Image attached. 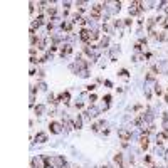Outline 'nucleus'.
I'll list each match as a JSON object with an SVG mask.
<instances>
[{"mask_svg": "<svg viewBox=\"0 0 168 168\" xmlns=\"http://www.w3.org/2000/svg\"><path fill=\"white\" fill-rule=\"evenodd\" d=\"M145 9H146V7H145V2H138V0H136V2H129L128 12H129L131 17H136V15H140Z\"/></svg>", "mask_w": 168, "mask_h": 168, "instance_id": "f257e3e1", "label": "nucleus"}, {"mask_svg": "<svg viewBox=\"0 0 168 168\" xmlns=\"http://www.w3.org/2000/svg\"><path fill=\"white\" fill-rule=\"evenodd\" d=\"M74 20L72 19H62V22H61V25H59V29H61V32H64V34H72V29H74Z\"/></svg>", "mask_w": 168, "mask_h": 168, "instance_id": "f03ea898", "label": "nucleus"}, {"mask_svg": "<svg viewBox=\"0 0 168 168\" xmlns=\"http://www.w3.org/2000/svg\"><path fill=\"white\" fill-rule=\"evenodd\" d=\"M49 131L52 133V135H62L64 131V126H62V121H49Z\"/></svg>", "mask_w": 168, "mask_h": 168, "instance_id": "7ed1b4c3", "label": "nucleus"}, {"mask_svg": "<svg viewBox=\"0 0 168 168\" xmlns=\"http://www.w3.org/2000/svg\"><path fill=\"white\" fill-rule=\"evenodd\" d=\"M30 168H47V166H45L44 158H42V155L32 156V158H30Z\"/></svg>", "mask_w": 168, "mask_h": 168, "instance_id": "20e7f679", "label": "nucleus"}, {"mask_svg": "<svg viewBox=\"0 0 168 168\" xmlns=\"http://www.w3.org/2000/svg\"><path fill=\"white\" fill-rule=\"evenodd\" d=\"M72 47H74L72 44H67V42H64V44L61 45V49H59V56L62 57V59H66L67 56L72 54Z\"/></svg>", "mask_w": 168, "mask_h": 168, "instance_id": "39448f33", "label": "nucleus"}, {"mask_svg": "<svg viewBox=\"0 0 168 168\" xmlns=\"http://www.w3.org/2000/svg\"><path fill=\"white\" fill-rule=\"evenodd\" d=\"M118 136H120V140L121 141H126L128 143L129 140H131V128H120L118 129Z\"/></svg>", "mask_w": 168, "mask_h": 168, "instance_id": "423d86ee", "label": "nucleus"}, {"mask_svg": "<svg viewBox=\"0 0 168 168\" xmlns=\"http://www.w3.org/2000/svg\"><path fill=\"white\" fill-rule=\"evenodd\" d=\"M66 156L64 155H52V166L54 168H62L66 165Z\"/></svg>", "mask_w": 168, "mask_h": 168, "instance_id": "0eeeda50", "label": "nucleus"}, {"mask_svg": "<svg viewBox=\"0 0 168 168\" xmlns=\"http://www.w3.org/2000/svg\"><path fill=\"white\" fill-rule=\"evenodd\" d=\"M57 103H59V104H69L71 103V93L69 91H61V93L57 94Z\"/></svg>", "mask_w": 168, "mask_h": 168, "instance_id": "6e6552de", "label": "nucleus"}, {"mask_svg": "<svg viewBox=\"0 0 168 168\" xmlns=\"http://www.w3.org/2000/svg\"><path fill=\"white\" fill-rule=\"evenodd\" d=\"M47 140H49V136H47V133H45V131H37L36 136H34V141H32V143L44 145V143H47Z\"/></svg>", "mask_w": 168, "mask_h": 168, "instance_id": "1a4fd4ad", "label": "nucleus"}, {"mask_svg": "<svg viewBox=\"0 0 168 168\" xmlns=\"http://www.w3.org/2000/svg\"><path fill=\"white\" fill-rule=\"evenodd\" d=\"M62 126H64V133H71L72 129H76L74 120H71V118H67V116L62 120Z\"/></svg>", "mask_w": 168, "mask_h": 168, "instance_id": "9d476101", "label": "nucleus"}, {"mask_svg": "<svg viewBox=\"0 0 168 168\" xmlns=\"http://www.w3.org/2000/svg\"><path fill=\"white\" fill-rule=\"evenodd\" d=\"M113 162H114V165H116L118 168H128V165L124 163L123 153H116V155H114V158H113Z\"/></svg>", "mask_w": 168, "mask_h": 168, "instance_id": "9b49d317", "label": "nucleus"}, {"mask_svg": "<svg viewBox=\"0 0 168 168\" xmlns=\"http://www.w3.org/2000/svg\"><path fill=\"white\" fill-rule=\"evenodd\" d=\"M140 146L143 151L148 150V146H150V135H140Z\"/></svg>", "mask_w": 168, "mask_h": 168, "instance_id": "f8f14e48", "label": "nucleus"}, {"mask_svg": "<svg viewBox=\"0 0 168 168\" xmlns=\"http://www.w3.org/2000/svg\"><path fill=\"white\" fill-rule=\"evenodd\" d=\"M34 114H36V116H44V114H47V106L45 104H36Z\"/></svg>", "mask_w": 168, "mask_h": 168, "instance_id": "ddd939ff", "label": "nucleus"}, {"mask_svg": "<svg viewBox=\"0 0 168 168\" xmlns=\"http://www.w3.org/2000/svg\"><path fill=\"white\" fill-rule=\"evenodd\" d=\"M86 111H87V113H89V116H91V118H99V114H101V111H103V109H99V108H98V106H94V104H91V106H89V108H87V109H86Z\"/></svg>", "mask_w": 168, "mask_h": 168, "instance_id": "4468645a", "label": "nucleus"}, {"mask_svg": "<svg viewBox=\"0 0 168 168\" xmlns=\"http://www.w3.org/2000/svg\"><path fill=\"white\" fill-rule=\"evenodd\" d=\"M101 30L104 32V36H108V37H111L113 34H114V27H113V24H103V25H101Z\"/></svg>", "mask_w": 168, "mask_h": 168, "instance_id": "2eb2a0df", "label": "nucleus"}, {"mask_svg": "<svg viewBox=\"0 0 168 168\" xmlns=\"http://www.w3.org/2000/svg\"><path fill=\"white\" fill-rule=\"evenodd\" d=\"M168 140V136L165 135V133H156V135H155V143L156 145H160V146H163V143H165V141Z\"/></svg>", "mask_w": 168, "mask_h": 168, "instance_id": "dca6fc26", "label": "nucleus"}, {"mask_svg": "<svg viewBox=\"0 0 168 168\" xmlns=\"http://www.w3.org/2000/svg\"><path fill=\"white\" fill-rule=\"evenodd\" d=\"M118 57H120V45H114V47L109 49V59L118 61Z\"/></svg>", "mask_w": 168, "mask_h": 168, "instance_id": "f3484780", "label": "nucleus"}, {"mask_svg": "<svg viewBox=\"0 0 168 168\" xmlns=\"http://www.w3.org/2000/svg\"><path fill=\"white\" fill-rule=\"evenodd\" d=\"M109 44H111V39L108 36H103L98 45H99V49H109Z\"/></svg>", "mask_w": 168, "mask_h": 168, "instance_id": "a211bd4d", "label": "nucleus"}, {"mask_svg": "<svg viewBox=\"0 0 168 168\" xmlns=\"http://www.w3.org/2000/svg\"><path fill=\"white\" fill-rule=\"evenodd\" d=\"M82 124H84V120H82V114H78V116L74 118V126H76V129H82Z\"/></svg>", "mask_w": 168, "mask_h": 168, "instance_id": "6ab92c4d", "label": "nucleus"}, {"mask_svg": "<svg viewBox=\"0 0 168 168\" xmlns=\"http://www.w3.org/2000/svg\"><path fill=\"white\" fill-rule=\"evenodd\" d=\"M113 27H114V30H121V29H123L124 27V20H123V19H114V20H113Z\"/></svg>", "mask_w": 168, "mask_h": 168, "instance_id": "aec40b11", "label": "nucleus"}, {"mask_svg": "<svg viewBox=\"0 0 168 168\" xmlns=\"http://www.w3.org/2000/svg\"><path fill=\"white\" fill-rule=\"evenodd\" d=\"M78 76H79V78H82V79H87L91 76V72H89V69H81L78 72Z\"/></svg>", "mask_w": 168, "mask_h": 168, "instance_id": "412c9836", "label": "nucleus"}, {"mask_svg": "<svg viewBox=\"0 0 168 168\" xmlns=\"http://www.w3.org/2000/svg\"><path fill=\"white\" fill-rule=\"evenodd\" d=\"M118 76L123 78V79H129V71L128 69H120V71H118Z\"/></svg>", "mask_w": 168, "mask_h": 168, "instance_id": "4be33fe9", "label": "nucleus"}, {"mask_svg": "<svg viewBox=\"0 0 168 168\" xmlns=\"http://www.w3.org/2000/svg\"><path fill=\"white\" fill-rule=\"evenodd\" d=\"M76 7H79V9H86V5H89V2L87 0H78V2H74Z\"/></svg>", "mask_w": 168, "mask_h": 168, "instance_id": "5701e85b", "label": "nucleus"}, {"mask_svg": "<svg viewBox=\"0 0 168 168\" xmlns=\"http://www.w3.org/2000/svg\"><path fill=\"white\" fill-rule=\"evenodd\" d=\"M36 86H37V89L39 91H47V82L45 81H37Z\"/></svg>", "mask_w": 168, "mask_h": 168, "instance_id": "b1692460", "label": "nucleus"}, {"mask_svg": "<svg viewBox=\"0 0 168 168\" xmlns=\"http://www.w3.org/2000/svg\"><path fill=\"white\" fill-rule=\"evenodd\" d=\"M153 91H155V94H156V96H162V94H163V89H162V86H160L158 82H155Z\"/></svg>", "mask_w": 168, "mask_h": 168, "instance_id": "393cba45", "label": "nucleus"}, {"mask_svg": "<svg viewBox=\"0 0 168 168\" xmlns=\"http://www.w3.org/2000/svg\"><path fill=\"white\" fill-rule=\"evenodd\" d=\"M96 87H98V84L96 82H93V84H87L86 86V93H94V91H96Z\"/></svg>", "mask_w": 168, "mask_h": 168, "instance_id": "a878e982", "label": "nucleus"}, {"mask_svg": "<svg viewBox=\"0 0 168 168\" xmlns=\"http://www.w3.org/2000/svg\"><path fill=\"white\" fill-rule=\"evenodd\" d=\"M145 81H146V82H155L156 81L155 74H153V72H148V74L145 76Z\"/></svg>", "mask_w": 168, "mask_h": 168, "instance_id": "bb28decb", "label": "nucleus"}, {"mask_svg": "<svg viewBox=\"0 0 168 168\" xmlns=\"http://www.w3.org/2000/svg\"><path fill=\"white\" fill-rule=\"evenodd\" d=\"M165 151H166V150H163V146H160V145H156L155 155H158V156H163V155H165Z\"/></svg>", "mask_w": 168, "mask_h": 168, "instance_id": "cd10ccee", "label": "nucleus"}, {"mask_svg": "<svg viewBox=\"0 0 168 168\" xmlns=\"http://www.w3.org/2000/svg\"><path fill=\"white\" fill-rule=\"evenodd\" d=\"M87 101H89L91 104H94V103L98 101V96H96V94H94V93H91L89 96H87Z\"/></svg>", "mask_w": 168, "mask_h": 168, "instance_id": "c85d7f7f", "label": "nucleus"}, {"mask_svg": "<svg viewBox=\"0 0 168 168\" xmlns=\"http://www.w3.org/2000/svg\"><path fill=\"white\" fill-rule=\"evenodd\" d=\"M44 76H45V71L44 69H39V71H37V81H42V79H44Z\"/></svg>", "mask_w": 168, "mask_h": 168, "instance_id": "c756f323", "label": "nucleus"}, {"mask_svg": "<svg viewBox=\"0 0 168 168\" xmlns=\"http://www.w3.org/2000/svg\"><path fill=\"white\" fill-rule=\"evenodd\" d=\"M111 99H113L111 94H106V96H103V101H104V104H111Z\"/></svg>", "mask_w": 168, "mask_h": 168, "instance_id": "7c9ffc66", "label": "nucleus"}, {"mask_svg": "<svg viewBox=\"0 0 168 168\" xmlns=\"http://www.w3.org/2000/svg\"><path fill=\"white\" fill-rule=\"evenodd\" d=\"M36 5H37L36 2H30V3H29V10H30V15H34V12H36Z\"/></svg>", "mask_w": 168, "mask_h": 168, "instance_id": "2f4dec72", "label": "nucleus"}, {"mask_svg": "<svg viewBox=\"0 0 168 168\" xmlns=\"http://www.w3.org/2000/svg\"><path fill=\"white\" fill-rule=\"evenodd\" d=\"M74 108L78 109V111H81V109L84 108V103H82V101H78V103H74Z\"/></svg>", "mask_w": 168, "mask_h": 168, "instance_id": "473e14b6", "label": "nucleus"}, {"mask_svg": "<svg viewBox=\"0 0 168 168\" xmlns=\"http://www.w3.org/2000/svg\"><path fill=\"white\" fill-rule=\"evenodd\" d=\"M71 5H72V2H69V0H66V2H62V7H64V10H69V9H71Z\"/></svg>", "mask_w": 168, "mask_h": 168, "instance_id": "72a5a7b5", "label": "nucleus"}, {"mask_svg": "<svg viewBox=\"0 0 168 168\" xmlns=\"http://www.w3.org/2000/svg\"><path fill=\"white\" fill-rule=\"evenodd\" d=\"M29 74H30V76H37V71H36V66H32V64H30V69H29Z\"/></svg>", "mask_w": 168, "mask_h": 168, "instance_id": "f704fd0d", "label": "nucleus"}, {"mask_svg": "<svg viewBox=\"0 0 168 168\" xmlns=\"http://www.w3.org/2000/svg\"><path fill=\"white\" fill-rule=\"evenodd\" d=\"M168 124V113H163V126Z\"/></svg>", "mask_w": 168, "mask_h": 168, "instance_id": "c9c22d12", "label": "nucleus"}, {"mask_svg": "<svg viewBox=\"0 0 168 168\" xmlns=\"http://www.w3.org/2000/svg\"><path fill=\"white\" fill-rule=\"evenodd\" d=\"M103 84H104L106 87H113V82L109 81V79H104V82H103Z\"/></svg>", "mask_w": 168, "mask_h": 168, "instance_id": "e433bc0d", "label": "nucleus"}, {"mask_svg": "<svg viewBox=\"0 0 168 168\" xmlns=\"http://www.w3.org/2000/svg\"><path fill=\"white\" fill-rule=\"evenodd\" d=\"M124 20V27H129L131 25V19H123Z\"/></svg>", "mask_w": 168, "mask_h": 168, "instance_id": "4c0bfd02", "label": "nucleus"}, {"mask_svg": "<svg viewBox=\"0 0 168 168\" xmlns=\"http://www.w3.org/2000/svg\"><path fill=\"white\" fill-rule=\"evenodd\" d=\"M103 168H114V166L111 165V163H106V165H104V166H103Z\"/></svg>", "mask_w": 168, "mask_h": 168, "instance_id": "58836bf2", "label": "nucleus"}, {"mask_svg": "<svg viewBox=\"0 0 168 168\" xmlns=\"http://www.w3.org/2000/svg\"><path fill=\"white\" fill-rule=\"evenodd\" d=\"M151 168H162V166H156V165H155V166H151Z\"/></svg>", "mask_w": 168, "mask_h": 168, "instance_id": "ea45409f", "label": "nucleus"}]
</instances>
